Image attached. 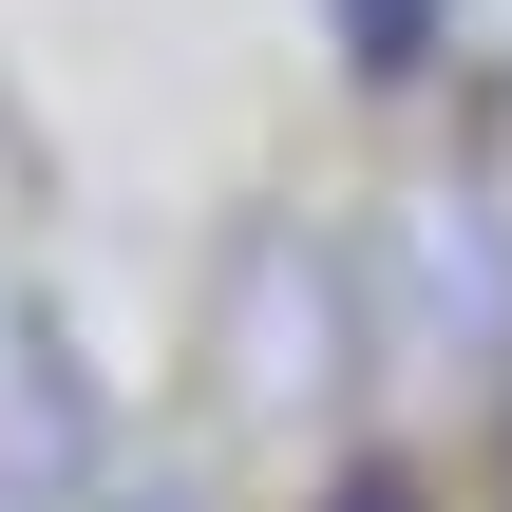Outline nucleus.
<instances>
[{
	"instance_id": "obj_1",
	"label": "nucleus",
	"mask_w": 512,
	"mask_h": 512,
	"mask_svg": "<svg viewBox=\"0 0 512 512\" xmlns=\"http://www.w3.org/2000/svg\"><path fill=\"white\" fill-rule=\"evenodd\" d=\"M342 512H418V494H380V475H361V494H342Z\"/></svg>"
}]
</instances>
